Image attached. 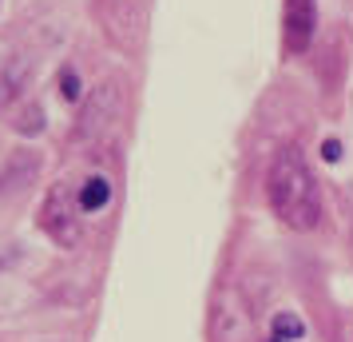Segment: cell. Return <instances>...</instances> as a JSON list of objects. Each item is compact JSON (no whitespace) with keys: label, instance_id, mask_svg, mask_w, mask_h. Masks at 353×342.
Returning <instances> with one entry per match:
<instances>
[{"label":"cell","instance_id":"8992f818","mask_svg":"<svg viewBox=\"0 0 353 342\" xmlns=\"http://www.w3.org/2000/svg\"><path fill=\"white\" fill-rule=\"evenodd\" d=\"M60 92H64V99H80V80H76V72H72V68L60 72Z\"/></svg>","mask_w":353,"mask_h":342},{"label":"cell","instance_id":"5b68a950","mask_svg":"<svg viewBox=\"0 0 353 342\" xmlns=\"http://www.w3.org/2000/svg\"><path fill=\"white\" fill-rule=\"evenodd\" d=\"M302 334V323L294 314H278L274 319V339H298Z\"/></svg>","mask_w":353,"mask_h":342},{"label":"cell","instance_id":"ba28073f","mask_svg":"<svg viewBox=\"0 0 353 342\" xmlns=\"http://www.w3.org/2000/svg\"><path fill=\"white\" fill-rule=\"evenodd\" d=\"M274 342H278V339H274Z\"/></svg>","mask_w":353,"mask_h":342},{"label":"cell","instance_id":"277c9868","mask_svg":"<svg viewBox=\"0 0 353 342\" xmlns=\"http://www.w3.org/2000/svg\"><path fill=\"white\" fill-rule=\"evenodd\" d=\"M108 199H112V183L103 180V175H92L80 187V211H103Z\"/></svg>","mask_w":353,"mask_h":342},{"label":"cell","instance_id":"6da1fadb","mask_svg":"<svg viewBox=\"0 0 353 342\" xmlns=\"http://www.w3.org/2000/svg\"><path fill=\"white\" fill-rule=\"evenodd\" d=\"M266 196H270L274 215L294 231H314L321 219V196L318 183L305 167L302 151L298 147H282L270 163V175H266Z\"/></svg>","mask_w":353,"mask_h":342},{"label":"cell","instance_id":"3957f363","mask_svg":"<svg viewBox=\"0 0 353 342\" xmlns=\"http://www.w3.org/2000/svg\"><path fill=\"white\" fill-rule=\"evenodd\" d=\"M314 24H318V0H286L282 12V36H286L290 52H305L314 40Z\"/></svg>","mask_w":353,"mask_h":342},{"label":"cell","instance_id":"52a82bcc","mask_svg":"<svg viewBox=\"0 0 353 342\" xmlns=\"http://www.w3.org/2000/svg\"><path fill=\"white\" fill-rule=\"evenodd\" d=\"M321 160L337 163V160H341V144H337V140H325V144H321Z\"/></svg>","mask_w":353,"mask_h":342},{"label":"cell","instance_id":"7a4b0ae2","mask_svg":"<svg viewBox=\"0 0 353 342\" xmlns=\"http://www.w3.org/2000/svg\"><path fill=\"white\" fill-rule=\"evenodd\" d=\"M76 207H80V196H72V187L60 183L52 187L48 199H44V211H40V223L60 247H76L80 243V219H76Z\"/></svg>","mask_w":353,"mask_h":342}]
</instances>
